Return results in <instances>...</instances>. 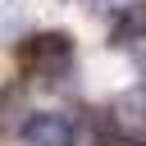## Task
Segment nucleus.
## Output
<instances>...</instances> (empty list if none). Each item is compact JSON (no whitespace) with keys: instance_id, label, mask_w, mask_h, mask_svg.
Returning a JSON list of instances; mask_svg holds the SVG:
<instances>
[{"instance_id":"nucleus-1","label":"nucleus","mask_w":146,"mask_h":146,"mask_svg":"<svg viewBox=\"0 0 146 146\" xmlns=\"http://www.w3.org/2000/svg\"><path fill=\"white\" fill-rule=\"evenodd\" d=\"M18 64H23V73L50 82V78L68 73V64H73V36L68 32H36V36H27L18 46Z\"/></svg>"},{"instance_id":"nucleus-2","label":"nucleus","mask_w":146,"mask_h":146,"mask_svg":"<svg viewBox=\"0 0 146 146\" xmlns=\"http://www.w3.org/2000/svg\"><path fill=\"white\" fill-rule=\"evenodd\" d=\"M23 137H27V146H78V128L59 110H36L23 123Z\"/></svg>"},{"instance_id":"nucleus-3","label":"nucleus","mask_w":146,"mask_h":146,"mask_svg":"<svg viewBox=\"0 0 146 146\" xmlns=\"http://www.w3.org/2000/svg\"><path fill=\"white\" fill-rule=\"evenodd\" d=\"M110 123H119V128H128V132H141V128H146V87L123 91V96L114 100V110H110Z\"/></svg>"},{"instance_id":"nucleus-4","label":"nucleus","mask_w":146,"mask_h":146,"mask_svg":"<svg viewBox=\"0 0 146 146\" xmlns=\"http://www.w3.org/2000/svg\"><path fill=\"white\" fill-rule=\"evenodd\" d=\"M146 41V9H128L119 23H114V32H110V41L114 46H128V41Z\"/></svg>"}]
</instances>
